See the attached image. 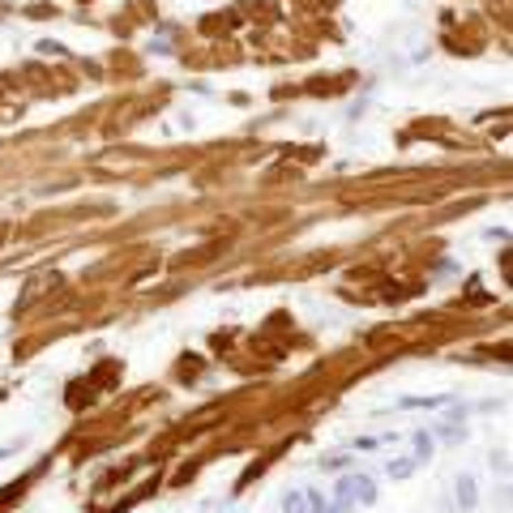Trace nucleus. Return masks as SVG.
Returning a JSON list of instances; mask_svg holds the SVG:
<instances>
[{
	"label": "nucleus",
	"mask_w": 513,
	"mask_h": 513,
	"mask_svg": "<svg viewBox=\"0 0 513 513\" xmlns=\"http://www.w3.org/2000/svg\"><path fill=\"white\" fill-rule=\"evenodd\" d=\"M338 501H360V505H372L377 501V483H372L368 475H347V479H338Z\"/></svg>",
	"instance_id": "f257e3e1"
},
{
	"label": "nucleus",
	"mask_w": 513,
	"mask_h": 513,
	"mask_svg": "<svg viewBox=\"0 0 513 513\" xmlns=\"http://www.w3.org/2000/svg\"><path fill=\"white\" fill-rule=\"evenodd\" d=\"M283 513H312L308 492H287V496H283Z\"/></svg>",
	"instance_id": "f03ea898"
},
{
	"label": "nucleus",
	"mask_w": 513,
	"mask_h": 513,
	"mask_svg": "<svg viewBox=\"0 0 513 513\" xmlns=\"http://www.w3.org/2000/svg\"><path fill=\"white\" fill-rule=\"evenodd\" d=\"M475 479H470V475H458V505L462 509H475Z\"/></svg>",
	"instance_id": "7ed1b4c3"
},
{
	"label": "nucleus",
	"mask_w": 513,
	"mask_h": 513,
	"mask_svg": "<svg viewBox=\"0 0 513 513\" xmlns=\"http://www.w3.org/2000/svg\"><path fill=\"white\" fill-rule=\"evenodd\" d=\"M415 466H419L415 458H393L385 470H389V479H411V470H415Z\"/></svg>",
	"instance_id": "20e7f679"
},
{
	"label": "nucleus",
	"mask_w": 513,
	"mask_h": 513,
	"mask_svg": "<svg viewBox=\"0 0 513 513\" xmlns=\"http://www.w3.org/2000/svg\"><path fill=\"white\" fill-rule=\"evenodd\" d=\"M424 458H432V437L428 432H415V462H424Z\"/></svg>",
	"instance_id": "39448f33"
},
{
	"label": "nucleus",
	"mask_w": 513,
	"mask_h": 513,
	"mask_svg": "<svg viewBox=\"0 0 513 513\" xmlns=\"http://www.w3.org/2000/svg\"><path fill=\"white\" fill-rule=\"evenodd\" d=\"M321 513H351V505H347V501H338V505H325Z\"/></svg>",
	"instance_id": "423d86ee"
}]
</instances>
